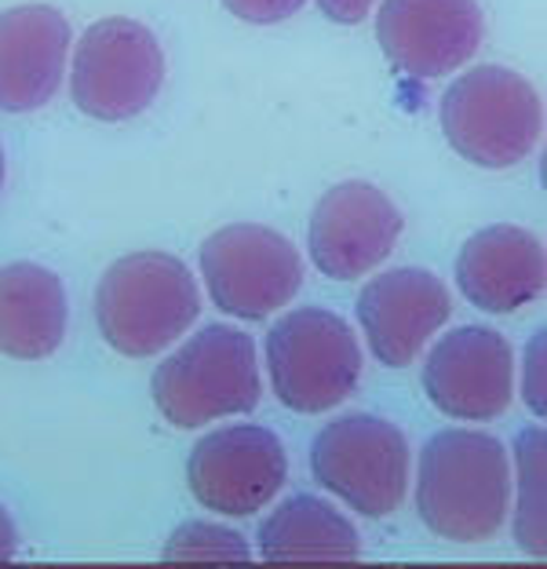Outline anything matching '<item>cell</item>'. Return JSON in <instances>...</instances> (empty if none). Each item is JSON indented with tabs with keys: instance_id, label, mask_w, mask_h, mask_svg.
<instances>
[{
	"instance_id": "cell-13",
	"label": "cell",
	"mask_w": 547,
	"mask_h": 569,
	"mask_svg": "<svg viewBox=\"0 0 547 569\" xmlns=\"http://www.w3.org/2000/svg\"><path fill=\"white\" fill-rule=\"evenodd\" d=\"M452 315L446 281L424 267H390L358 292V326L372 358L406 369L420 358Z\"/></svg>"
},
{
	"instance_id": "cell-8",
	"label": "cell",
	"mask_w": 547,
	"mask_h": 569,
	"mask_svg": "<svg viewBox=\"0 0 547 569\" xmlns=\"http://www.w3.org/2000/svg\"><path fill=\"white\" fill-rule=\"evenodd\" d=\"M198 267L212 307L241 321L278 315L304 284L299 249L281 230L259 223H230L208 234Z\"/></svg>"
},
{
	"instance_id": "cell-7",
	"label": "cell",
	"mask_w": 547,
	"mask_h": 569,
	"mask_svg": "<svg viewBox=\"0 0 547 569\" xmlns=\"http://www.w3.org/2000/svg\"><path fill=\"white\" fill-rule=\"evenodd\" d=\"M165 84V51L150 26L113 16L91 22L73 44L70 96L96 121H132Z\"/></svg>"
},
{
	"instance_id": "cell-24",
	"label": "cell",
	"mask_w": 547,
	"mask_h": 569,
	"mask_svg": "<svg viewBox=\"0 0 547 569\" xmlns=\"http://www.w3.org/2000/svg\"><path fill=\"white\" fill-rule=\"evenodd\" d=\"M0 190H4V150H0Z\"/></svg>"
},
{
	"instance_id": "cell-2",
	"label": "cell",
	"mask_w": 547,
	"mask_h": 569,
	"mask_svg": "<svg viewBox=\"0 0 547 569\" xmlns=\"http://www.w3.org/2000/svg\"><path fill=\"white\" fill-rule=\"evenodd\" d=\"M201 318V284L172 252L142 249L113 260L96 284V326L117 355L153 358Z\"/></svg>"
},
{
	"instance_id": "cell-5",
	"label": "cell",
	"mask_w": 547,
	"mask_h": 569,
	"mask_svg": "<svg viewBox=\"0 0 547 569\" xmlns=\"http://www.w3.org/2000/svg\"><path fill=\"white\" fill-rule=\"evenodd\" d=\"M263 361L278 402L304 417L344 406L361 380V343L329 307H296L267 332Z\"/></svg>"
},
{
	"instance_id": "cell-18",
	"label": "cell",
	"mask_w": 547,
	"mask_h": 569,
	"mask_svg": "<svg viewBox=\"0 0 547 569\" xmlns=\"http://www.w3.org/2000/svg\"><path fill=\"white\" fill-rule=\"evenodd\" d=\"M511 533L529 559L547 555V431L529 423L515 435L511 449Z\"/></svg>"
},
{
	"instance_id": "cell-23",
	"label": "cell",
	"mask_w": 547,
	"mask_h": 569,
	"mask_svg": "<svg viewBox=\"0 0 547 569\" xmlns=\"http://www.w3.org/2000/svg\"><path fill=\"white\" fill-rule=\"evenodd\" d=\"M19 555V526L11 519V511L0 503V566L11 562Z\"/></svg>"
},
{
	"instance_id": "cell-6",
	"label": "cell",
	"mask_w": 547,
	"mask_h": 569,
	"mask_svg": "<svg viewBox=\"0 0 547 569\" xmlns=\"http://www.w3.org/2000/svg\"><path fill=\"white\" fill-rule=\"evenodd\" d=\"M315 482L365 519H387L412 486V449L398 423L376 412H347L310 442Z\"/></svg>"
},
{
	"instance_id": "cell-17",
	"label": "cell",
	"mask_w": 547,
	"mask_h": 569,
	"mask_svg": "<svg viewBox=\"0 0 547 569\" xmlns=\"http://www.w3.org/2000/svg\"><path fill=\"white\" fill-rule=\"evenodd\" d=\"M256 548L270 566H347L358 562L361 537L332 500L296 493L259 522Z\"/></svg>"
},
{
	"instance_id": "cell-4",
	"label": "cell",
	"mask_w": 547,
	"mask_h": 569,
	"mask_svg": "<svg viewBox=\"0 0 547 569\" xmlns=\"http://www.w3.org/2000/svg\"><path fill=\"white\" fill-rule=\"evenodd\" d=\"M438 121L449 147L489 172L523 164L544 132V102L537 84L511 67L464 70L438 102Z\"/></svg>"
},
{
	"instance_id": "cell-14",
	"label": "cell",
	"mask_w": 547,
	"mask_h": 569,
	"mask_svg": "<svg viewBox=\"0 0 547 569\" xmlns=\"http://www.w3.org/2000/svg\"><path fill=\"white\" fill-rule=\"evenodd\" d=\"M456 289L486 315H515L533 307L547 284L544 241L526 227L493 223L475 230L456 252Z\"/></svg>"
},
{
	"instance_id": "cell-20",
	"label": "cell",
	"mask_w": 547,
	"mask_h": 569,
	"mask_svg": "<svg viewBox=\"0 0 547 569\" xmlns=\"http://www.w3.org/2000/svg\"><path fill=\"white\" fill-rule=\"evenodd\" d=\"M523 402L537 420L547 417V332L537 329L523 347Z\"/></svg>"
},
{
	"instance_id": "cell-16",
	"label": "cell",
	"mask_w": 547,
	"mask_h": 569,
	"mask_svg": "<svg viewBox=\"0 0 547 569\" xmlns=\"http://www.w3.org/2000/svg\"><path fill=\"white\" fill-rule=\"evenodd\" d=\"M70 300L62 278L41 263L0 267V355L16 361L51 358L67 340Z\"/></svg>"
},
{
	"instance_id": "cell-15",
	"label": "cell",
	"mask_w": 547,
	"mask_h": 569,
	"mask_svg": "<svg viewBox=\"0 0 547 569\" xmlns=\"http://www.w3.org/2000/svg\"><path fill=\"white\" fill-rule=\"evenodd\" d=\"M73 33L59 8L16 4L0 11V110L30 113L56 99Z\"/></svg>"
},
{
	"instance_id": "cell-10",
	"label": "cell",
	"mask_w": 547,
	"mask_h": 569,
	"mask_svg": "<svg viewBox=\"0 0 547 569\" xmlns=\"http://www.w3.org/2000/svg\"><path fill=\"white\" fill-rule=\"evenodd\" d=\"M518 361L507 336L489 326H460L438 336L424 358V395L449 420L489 423L515 402Z\"/></svg>"
},
{
	"instance_id": "cell-11",
	"label": "cell",
	"mask_w": 547,
	"mask_h": 569,
	"mask_svg": "<svg viewBox=\"0 0 547 569\" xmlns=\"http://www.w3.org/2000/svg\"><path fill=\"white\" fill-rule=\"evenodd\" d=\"M398 238V204L365 179H347L325 190L307 227L310 263L332 281L369 278L395 252Z\"/></svg>"
},
{
	"instance_id": "cell-3",
	"label": "cell",
	"mask_w": 547,
	"mask_h": 569,
	"mask_svg": "<svg viewBox=\"0 0 547 569\" xmlns=\"http://www.w3.org/2000/svg\"><path fill=\"white\" fill-rule=\"evenodd\" d=\"M150 395L161 417L179 431L245 417L263 398L259 347L245 329L205 326L161 358Z\"/></svg>"
},
{
	"instance_id": "cell-9",
	"label": "cell",
	"mask_w": 547,
	"mask_h": 569,
	"mask_svg": "<svg viewBox=\"0 0 547 569\" xmlns=\"http://www.w3.org/2000/svg\"><path fill=\"white\" fill-rule=\"evenodd\" d=\"M289 482V452L270 427L227 423L201 435L187 460L190 497L205 511L245 515L263 511Z\"/></svg>"
},
{
	"instance_id": "cell-19",
	"label": "cell",
	"mask_w": 547,
	"mask_h": 569,
	"mask_svg": "<svg viewBox=\"0 0 547 569\" xmlns=\"http://www.w3.org/2000/svg\"><path fill=\"white\" fill-rule=\"evenodd\" d=\"M161 559L172 566H245L252 562V545L223 522L190 519L172 529Z\"/></svg>"
},
{
	"instance_id": "cell-1",
	"label": "cell",
	"mask_w": 547,
	"mask_h": 569,
	"mask_svg": "<svg viewBox=\"0 0 547 569\" xmlns=\"http://www.w3.org/2000/svg\"><path fill=\"white\" fill-rule=\"evenodd\" d=\"M416 515L438 540L486 545L511 511V460L497 435L446 427L416 460Z\"/></svg>"
},
{
	"instance_id": "cell-12",
	"label": "cell",
	"mask_w": 547,
	"mask_h": 569,
	"mask_svg": "<svg viewBox=\"0 0 547 569\" xmlns=\"http://www.w3.org/2000/svg\"><path fill=\"white\" fill-rule=\"evenodd\" d=\"M486 37L475 0H384L376 8V44L401 73L435 81L464 70Z\"/></svg>"
},
{
	"instance_id": "cell-22",
	"label": "cell",
	"mask_w": 547,
	"mask_h": 569,
	"mask_svg": "<svg viewBox=\"0 0 547 569\" xmlns=\"http://www.w3.org/2000/svg\"><path fill=\"white\" fill-rule=\"evenodd\" d=\"M376 0H318V11L329 22H340V26H358L372 16Z\"/></svg>"
},
{
	"instance_id": "cell-21",
	"label": "cell",
	"mask_w": 547,
	"mask_h": 569,
	"mask_svg": "<svg viewBox=\"0 0 547 569\" xmlns=\"http://www.w3.org/2000/svg\"><path fill=\"white\" fill-rule=\"evenodd\" d=\"M307 0H223V8L233 19L252 22V26H274L292 19Z\"/></svg>"
}]
</instances>
